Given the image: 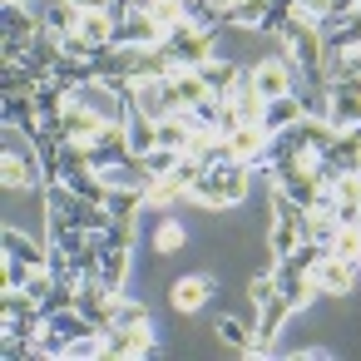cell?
Returning <instances> with one entry per match:
<instances>
[{"instance_id":"obj_26","label":"cell","mask_w":361,"mask_h":361,"mask_svg":"<svg viewBox=\"0 0 361 361\" xmlns=\"http://www.w3.org/2000/svg\"><path fill=\"white\" fill-rule=\"evenodd\" d=\"M331 188H336V218L341 223H361V169L356 173H341Z\"/></svg>"},{"instance_id":"obj_4","label":"cell","mask_w":361,"mask_h":361,"mask_svg":"<svg viewBox=\"0 0 361 361\" xmlns=\"http://www.w3.org/2000/svg\"><path fill=\"white\" fill-rule=\"evenodd\" d=\"M104 356H114V361L159 356V341H154V322H139V326H109V331H104Z\"/></svg>"},{"instance_id":"obj_22","label":"cell","mask_w":361,"mask_h":361,"mask_svg":"<svg viewBox=\"0 0 361 361\" xmlns=\"http://www.w3.org/2000/svg\"><path fill=\"white\" fill-rule=\"evenodd\" d=\"M70 99H75V90H65L60 80L35 85V109H40V119H45V124H60V114L70 109Z\"/></svg>"},{"instance_id":"obj_3","label":"cell","mask_w":361,"mask_h":361,"mask_svg":"<svg viewBox=\"0 0 361 361\" xmlns=\"http://www.w3.org/2000/svg\"><path fill=\"white\" fill-rule=\"evenodd\" d=\"M144 55H149V45H99L94 50V75L99 80H139Z\"/></svg>"},{"instance_id":"obj_11","label":"cell","mask_w":361,"mask_h":361,"mask_svg":"<svg viewBox=\"0 0 361 361\" xmlns=\"http://www.w3.org/2000/svg\"><path fill=\"white\" fill-rule=\"evenodd\" d=\"M228 109H233V119H238V124H262V119H267V94L252 85V70H243L238 90L228 94Z\"/></svg>"},{"instance_id":"obj_19","label":"cell","mask_w":361,"mask_h":361,"mask_svg":"<svg viewBox=\"0 0 361 361\" xmlns=\"http://www.w3.org/2000/svg\"><path fill=\"white\" fill-rule=\"evenodd\" d=\"M35 6H40V20H45V30H50V35H60V40H65V35H75V30H80V16H85V11H80V6H70V0H35Z\"/></svg>"},{"instance_id":"obj_24","label":"cell","mask_w":361,"mask_h":361,"mask_svg":"<svg viewBox=\"0 0 361 361\" xmlns=\"http://www.w3.org/2000/svg\"><path fill=\"white\" fill-rule=\"evenodd\" d=\"M124 134H129V149L144 159L149 149H159V119H149L144 109H129V119H124Z\"/></svg>"},{"instance_id":"obj_17","label":"cell","mask_w":361,"mask_h":361,"mask_svg":"<svg viewBox=\"0 0 361 361\" xmlns=\"http://www.w3.org/2000/svg\"><path fill=\"white\" fill-rule=\"evenodd\" d=\"M164 90H169V99H173V109H193L203 94H208V85H203V75L198 70H188V65H178L169 80H164Z\"/></svg>"},{"instance_id":"obj_16","label":"cell","mask_w":361,"mask_h":361,"mask_svg":"<svg viewBox=\"0 0 361 361\" xmlns=\"http://www.w3.org/2000/svg\"><path fill=\"white\" fill-rule=\"evenodd\" d=\"M198 75H203V85H208V94H233L238 90V80H243V65L233 60V55H213L208 65H198Z\"/></svg>"},{"instance_id":"obj_37","label":"cell","mask_w":361,"mask_h":361,"mask_svg":"<svg viewBox=\"0 0 361 361\" xmlns=\"http://www.w3.org/2000/svg\"><path fill=\"white\" fill-rule=\"evenodd\" d=\"M139 322H154V317H149V307L119 292V302H114V326H139Z\"/></svg>"},{"instance_id":"obj_10","label":"cell","mask_w":361,"mask_h":361,"mask_svg":"<svg viewBox=\"0 0 361 361\" xmlns=\"http://www.w3.org/2000/svg\"><path fill=\"white\" fill-rule=\"evenodd\" d=\"M228 149H233V159H243V164H267V154H272V129L267 124H238L233 134H228Z\"/></svg>"},{"instance_id":"obj_1","label":"cell","mask_w":361,"mask_h":361,"mask_svg":"<svg viewBox=\"0 0 361 361\" xmlns=\"http://www.w3.org/2000/svg\"><path fill=\"white\" fill-rule=\"evenodd\" d=\"M247 173H252V164H243V159L203 164V173L193 178L188 198H193L198 208H208V213H223V208H233V203L247 198Z\"/></svg>"},{"instance_id":"obj_15","label":"cell","mask_w":361,"mask_h":361,"mask_svg":"<svg viewBox=\"0 0 361 361\" xmlns=\"http://www.w3.org/2000/svg\"><path fill=\"white\" fill-rule=\"evenodd\" d=\"M144 203L159 208V213H173L178 203H188V183H183L178 173H159V178L144 183Z\"/></svg>"},{"instance_id":"obj_6","label":"cell","mask_w":361,"mask_h":361,"mask_svg":"<svg viewBox=\"0 0 361 361\" xmlns=\"http://www.w3.org/2000/svg\"><path fill=\"white\" fill-rule=\"evenodd\" d=\"M356 277H361V262H346V257H336L331 247L317 257V267H312V282H317V292H326V297H346V292H356Z\"/></svg>"},{"instance_id":"obj_39","label":"cell","mask_w":361,"mask_h":361,"mask_svg":"<svg viewBox=\"0 0 361 361\" xmlns=\"http://www.w3.org/2000/svg\"><path fill=\"white\" fill-rule=\"evenodd\" d=\"M247 297H252L257 307H267V302L277 297V272H257V277L247 282Z\"/></svg>"},{"instance_id":"obj_31","label":"cell","mask_w":361,"mask_h":361,"mask_svg":"<svg viewBox=\"0 0 361 361\" xmlns=\"http://www.w3.org/2000/svg\"><path fill=\"white\" fill-rule=\"evenodd\" d=\"M287 317H292V307H287V297L277 292L267 307H257V336H262V341H277V331H282Z\"/></svg>"},{"instance_id":"obj_27","label":"cell","mask_w":361,"mask_h":361,"mask_svg":"<svg viewBox=\"0 0 361 361\" xmlns=\"http://www.w3.org/2000/svg\"><path fill=\"white\" fill-rule=\"evenodd\" d=\"M297 247H302V223L272 218V223H267V252H272V262L287 257V252H297Z\"/></svg>"},{"instance_id":"obj_25","label":"cell","mask_w":361,"mask_h":361,"mask_svg":"<svg viewBox=\"0 0 361 361\" xmlns=\"http://www.w3.org/2000/svg\"><path fill=\"white\" fill-rule=\"evenodd\" d=\"M149 247H154L159 257H173V252H183V247H188V228H183L173 213H164V218H159V228H154V238H149Z\"/></svg>"},{"instance_id":"obj_23","label":"cell","mask_w":361,"mask_h":361,"mask_svg":"<svg viewBox=\"0 0 361 361\" xmlns=\"http://www.w3.org/2000/svg\"><path fill=\"white\" fill-rule=\"evenodd\" d=\"M193 114L188 109H173V114H164L159 119V144L164 149H178V154H188V139H193Z\"/></svg>"},{"instance_id":"obj_32","label":"cell","mask_w":361,"mask_h":361,"mask_svg":"<svg viewBox=\"0 0 361 361\" xmlns=\"http://www.w3.org/2000/svg\"><path fill=\"white\" fill-rule=\"evenodd\" d=\"M213 331H218V341H223V346H233V351H243V356H247V346H252V331H257V326H243L238 317H218V322H213Z\"/></svg>"},{"instance_id":"obj_8","label":"cell","mask_w":361,"mask_h":361,"mask_svg":"<svg viewBox=\"0 0 361 361\" xmlns=\"http://www.w3.org/2000/svg\"><path fill=\"white\" fill-rule=\"evenodd\" d=\"M272 272H277V292L287 297V307H292V312H302V307L317 297V282H312V272H307L297 257H277V262H272Z\"/></svg>"},{"instance_id":"obj_14","label":"cell","mask_w":361,"mask_h":361,"mask_svg":"<svg viewBox=\"0 0 361 361\" xmlns=\"http://www.w3.org/2000/svg\"><path fill=\"white\" fill-rule=\"evenodd\" d=\"M213 287H218V282H213L208 272H188V277H178V282L169 287V307H173V312H198V307L213 297Z\"/></svg>"},{"instance_id":"obj_9","label":"cell","mask_w":361,"mask_h":361,"mask_svg":"<svg viewBox=\"0 0 361 361\" xmlns=\"http://www.w3.org/2000/svg\"><path fill=\"white\" fill-rule=\"evenodd\" d=\"M119 25H114V45H164V25L149 16V11H114Z\"/></svg>"},{"instance_id":"obj_18","label":"cell","mask_w":361,"mask_h":361,"mask_svg":"<svg viewBox=\"0 0 361 361\" xmlns=\"http://www.w3.org/2000/svg\"><path fill=\"white\" fill-rule=\"evenodd\" d=\"M0 247H6L11 257H20V262H30V267H50V243H35V238L20 233V228H6V233H0Z\"/></svg>"},{"instance_id":"obj_38","label":"cell","mask_w":361,"mask_h":361,"mask_svg":"<svg viewBox=\"0 0 361 361\" xmlns=\"http://www.w3.org/2000/svg\"><path fill=\"white\" fill-rule=\"evenodd\" d=\"M144 164H149V173L159 178V173H173V169L183 164V154H178V149H164V144H159V149H149V154H144Z\"/></svg>"},{"instance_id":"obj_35","label":"cell","mask_w":361,"mask_h":361,"mask_svg":"<svg viewBox=\"0 0 361 361\" xmlns=\"http://www.w3.org/2000/svg\"><path fill=\"white\" fill-rule=\"evenodd\" d=\"M35 85H45L25 60L20 65H6V75H0V94H11V90H35Z\"/></svg>"},{"instance_id":"obj_40","label":"cell","mask_w":361,"mask_h":361,"mask_svg":"<svg viewBox=\"0 0 361 361\" xmlns=\"http://www.w3.org/2000/svg\"><path fill=\"white\" fill-rule=\"evenodd\" d=\"M297 11H302L307 20H317V25H326V20L336 16V0H297Z\"/></svg>"},{"instance_id":"obj_28","label":"cell","mask_w":361,"mask_h":361,"mask_svg":"<svg viewBox=\"0 0 361 361\" xmlns=\"http://www.w3.org/2000/svg\"><path fill=\"white\" fill-rule=\"evenodd\" d=\"M104 238V233H99ZM129 252L134 247H114V243H104V257H99V277L114 287V292H124V282H129Z\"/></svg>"},{"instance_id":"obj_7","label":"cell","mask_w":361,"mask_h":361,"mask_svg":"<svg viewBox=\"0 0 361 361\" xmlns=\"http://www.w3.org/2000/svg\"><path fill=\"white\" fill-rule=\"evenodd\" d=\"M297 65L287 60V55H267V60H257L252 65V85L267 94V99H277V94H297Z\"/></svg>"},{"instance_id":"obj_29","label":"cell","mask_w":361,"mask_h":361,"mask_svg":"<svg viewBox=\"0 0 361 361\" xmlns=\"http://www.w3.org/2000/svg\"><path fill=\"white\" fill-rule=\"evenodd\" d=\"M65 183H70L80 198H90V203H109V183H104V173H99V169H70V173H65Z\"/></svg>"},{"instance_id":"obj_41","label":"cell","mask_w":361,"mask_h":361,"mask_svg":"<svg viewBox=\"0 0 361 361\" xmlns=\"http://www.w3.org/2000/svg\"><path fill=\"white\" fill-rule=\"evenodd\" d=\"M60 50H65L70 60H94V45H90L80 30H75V35H65V40H60Z\"/></svg>"},{"instance_id":"obj_34","label":"cell","mask_w":361,"mask_h":361,"mask_svg":"<svg viewBox=\"0 0 361 361\" xmlns=\"http://www.w3.org/2000/svg\"><path fill=\"white\" fill-rule=\"evenodd\" d=\"M114 218H134L144 208V188H109V203H104Z\"/></svg>"},{"instance_id":"obj_33","label":"cell","mask_w":361,"mask_h":361,"mask_svg":"<svg viewBox=\"0 0 361 361\" xmlns=\"http://www.w3.org/2000/svg\"><path fill=\"white\" fill-rule=\"evenodd\" d=\"M331 252L346 257V262H361V223H341L336 238H331Z\"/></svg>"},{"instance_id":"obj_36","label":"cell","mask_w":361,"mask_h":361,"mask_svg":"<svg viewBox=\"0 0 361 361\" xmlns=\"http://www.w3.org/2000/svg\"><path fill=\"white\" fill-rule=\"evenodd\" d=\"M30 262H20V257H11L6 252V272H0V292H25V282H30Z\"/></svg>"},{"instance_id":"obj_2","label":"cell","mask_w":361,"mask_h":361,"mask_svg":"<svg viewBox=\"0 0 361 361\" xmlns=\"http://www.w3.org/2000/svg\"><path fill=\"white\" fill-rule=\"evenodd\" d=\"M164 50L173 55V65H188V70H198V65H208V60L218 55V30L173 25V30L164 35Z\"/></svg>"},{"instance_id":"obj_20","label":"cell","mask_w":361,"mask_h":361,"mask_svg":"<svg viewBox=\"0 0 361 361\" xmlns=\"http://www.w3.org/2000/svg\"><path fill=\"white\" fill-rule=\"evenodd\" d=\"M322 154H326L341 173H356V169H361V129H336V139H331Z\"/></svg>"},{"instance_id":"obj_12","label":"cell","mask_w":361,"mask_h":361,"mask_svg":"<svg viewBox=\"0 0 361 361\" xmlns=\"http://www.w3.org/2000/svg\"><path fill=\"white\" fill-rule=\"evenodd\" d=\"M134 159V149H129V134H124V124H109L94 144H90V164L104 173V169H114V164H129Z\"/></svg>"},{"instance_id":"obj_21","label":"cell","mask_w":361,"mask_h":361,"mask_svg":"<svg viewBox=\"0 0 361 361\" xmlns=\"http://www.w3.org/2000/svg\"><path fill=\"white\" fill-rule=\"evenodd\" d=\"M114 25H119V16H114V6H99V11H85L80 16V35L99 50V45H114Z\"/></svg>"},{"instance_id":"obj_30","label":"cell","mask_w":361,"mask_h":361,"mask_svg":"<svg viewBox=\"0 0 361 361\" xmlns=\"http://www.w3.org/2000/svg\"><path fill=\"white\" fill-rule=\"evenodd\" d=\"M297 119H302V99H297V94H277V99H267V119H262V124H267L272 134L292 129Z\"/></svg>"},{"instance_id":"obj_13","label":"cell","mask_w":361,"mask_h":361,"mask_svg":"<svg viewBox=\"0 0 361 361\" xmlns=\"http://www.w3.org/2000/svg\"><path fill=\"white\" fill-rule=\"evenodd\" d=\"M6 129H20L25 139L45 129V119H40V109H35V90H11V94H6Z\"/></svg>"},{"instance_id":"obj_42","label":"cell","mask_w":361,"mask_h":361,"mask_svg":"<svg viewBox=\"0 0 361 361\" xmlns=\"http://www.w3.org/2000/svg\"><path fill=\"white\" fill-rule=\"evenodd\" d=\"M213 6H223V11H228V16H233V11H238V6H243V0H213Z\"/></svg>"},{"instance_id":"obj_5","label":"cell","mask_w":361,"mask_h":361,"mask_svg":"<svg viewBox=\"0 0 361 361\" xmlns=\"http://www.w3.org/2000/svg\"><path fill=\"white\" fill-rule=\"evenodd\" d=\"M109 124H114V119H104L94 104H85V99H70V109L60 114L55 134H60V139H75V144H94V139H99Z\"/></svg>"}]
</instances>
